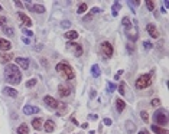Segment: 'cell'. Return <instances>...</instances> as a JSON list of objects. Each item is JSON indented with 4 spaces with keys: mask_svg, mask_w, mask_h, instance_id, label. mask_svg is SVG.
<instances>
[{
    "mask_svg": "<svg viewBox=\"0 0 169 134\" xmlns=\"http://www.w3.org/2000/svg\"><path fill=\"white\" fill-rule=\"evenodd\" d=\"M58 94H59V97L65 98V97H68V95L71 94V87H69V85H65V84H59V87H58Z\"/></svg>",
    "mask_w": 169,
    "mask_h": 134,
    "instance_id": "obj_9",
    "label": "cell"
},
{
    "mask_svg": "<svg viewBox=\"0 0 169 134\" xmlns=\"http://www.w3.org/2000/svg\"><path fill=\"white\" fill-rule=\"evenodd\" d=\"M10 49H12L10 41H7V39H4V38H0V51H1V52H7V51H10Z\"/></svg>",
    "mask_w": 169,
    "mask_h": 134,
    "instance_id": "obj_13",
    "label": "cell"
},
{
    "mask_svg": "<svg viewBox=\"0 0 169 134\" xmlns=\"http://www.w3.org/2000/svg\"><path fill=\"white\" fill-rule=\"evenodd\" d=\"M23 33L26 35V38H32V36H34V32L29 30V29H23Z\"/></svg>",
    "mask_w": 169,
    "mask_h": 134,
    "instance_id": "obj_35",
    "label": "cell"
},
{
    "mask_svg": "<svg viewBox=\"0 0 169 134\" xmlns=\"http://www.w3.org/2000/svg\"><path fill=\"white\" fill-rule=\"evenodd\" d=\"M61 26H62L64 29H67V28L71 26V22H69V20H62V22H61Z\"/></svg>",
    "mask_w": 169,
    "mask_h": 134,
    "instance_id": "obj_36",
    "label": "cell"
},
{
    "mask_svg": "<svg viewBox=\"0 0 169 134\" xmlns=\"http://www.w3.org/2000/svg\"><path fill=\"white\" fill-rule=\"evenodd\" d=\"M6 22H7V19H6L4 16H0V29H1L4 25H6Z\"/></svg>",
    "mask_w": 169,
    "mask_h": 134,
    "instance_id": "obj_37",
    "label": "cell"
},
{
    "mask_svg": "<svg viewBox=\"0 0 169 134\" xmlns=\"http://www.w3.org/2000/svg\"><path fill=\"white\" fill-rule=\"evenodd\" d=\"M153 118H155V121H156L159 125H166V124H168V117H166V114H165L163 110H156Z\"/></svg>",
    "mask_w": 169,
    "mask_h": 134,
    "instance_id": "obj_5",
    "label": "cell"
},
{
    "mask_svg": "<svg viewBox=\"0 0 169 134\" xmlns=\"http://www.w3.org/2000/svg\"><path fill=\"white\" fill-rule=\"evenodd\" d=\"M120 7H122L119 1H114V4H113V16H117V12H119Z\"/></svg>",
    "mask_w": 169,
    "mask_h": 134,
    "instance_id": "obj_28",
    "label": "cell"
},
{
    "mask_svg": "<svg viewBox=\"0 0 169 134\" xmlns=\"http://www.w3.org/2000/svg\"><path fill=\"white\" fill-rule=\"evenodd\" d=\"M56 72L61 77H64V78H67V79H74V77H75L74 69H72V67L69 65V62H67V61H61L56 65Z\"/></svg>",
    "mask_w": 169,
    "mask_h": 134,
    "instance_id": "obj_2",
    "label": "cell"
},
{
    "mask_svg": "<svg viewBox=\"0 0 169 134\" xmlns=\"http://www.w3.org/2000/svg\"><path fill=\"white\" fill-rule=\"evenodd\" d=\"M152 131H155L156 134H168V131L165 128H162L159 125H152Z\"/></svg>",
    "mask_w": 169,
    "mask_h": 134,
    "instance_id": "obj_25",
    "label": "cell"
},
{
    "mask_svg": "<svg viewBox=\"0 0 169 134\" xmlns=\"http://www.w3.org/2000/svg\"><path fill=\"white\" fill-rule=\"evenodd\" d=\"M127 128H129V131H130V133L133 131V125H132V123H127Z\"/></svg>",
    "mask_w": 169,
    "mask_h": 134,
    "instance_id": "obj_44",
    "label": "cell"
},
{
    "mask_svg": "<svg viewBox=\"0 0 169 134\" xmlns=\"http://www.w3.org/2000/svg\"><path fill=\"white\" fill-rule=\"evenodd\" d=\"M13 59V54L12 52H0V64H10V61Z\"/></svg>",
    "mask_w": 169,
    "mask_h": 134,
    "instance_id": "obj_10",
    "label": "cell"
},
{
    "mask_svg": "<svg viewBox=\"0 0 169 134\" xmlns=\"http://www.w3.org/2000/svg\"><path fill=\"white\" fill-rule=\"evenodd\" d=\"M91 75H93L94 78H97V77L101 75V72H100V67H98L97 64H94V65L91 67Z\"/></svg>",
    "mask_w": 169,
    "mask_h": 134,
    "instance_id": "obj_22",
    "label": "cell"
},
{
    "mask_svg": "<svg viewBox=\"0 0 169 134\" xmlns=\"http://www.w3.org/2000/svg\"><path fill=\"white\" fill-rule=\"evenodd\" d=\"M32 10L36 13H45V7L42 4H35V6H32Z\"/></svg>",
    "mask_w": 169,
    "mask_h": 134,
    "instance_id": "obj_27",
    "label": "cell"
},
{
    "mask_svg": "<svg viewBox=\"0 0 169 134\" xmlns=\"http://www.w3.org/2000/svg\"><path fill=\"white\" fill-rule=\"evenodd\" d=\"M78 38V32H75V30H69L65 33V39L67 41H75Z\"/></svg>",
    "mask_w": 169,
    "mask_h": 134,
    "instance_id": "obj_21",
    "label": "cell"
},
{
    "mask_svg": "<svg viewBox=\"0 0 169 134\" xmlns=\"http://www.w3.org/2000/svg\"><path fill=\"white\" fill-rule=\"evenodd\" d=\"M35 85H36V79L35 78L29 79V81L26 82V87H28V88H32V87H35Z\"/></svg>",
    "mask_w": 169,
    "mask_h": 134,
    "instance_id": "obj_31",
    "label": "cell"
},
{
    "mask_svg": "<svg viewBox=\"0 0 169 134\" xmlns=\"http://www.w3.org/2000/svg\"><path fill=\"white\" fill-rule=\"evenodd\" d=\"M17 19H19V22L22 23L23 26H26V28H31V26H32V19H31L28 14L22 13V12L17 13Z\"/></svg>",
    "mask_w": 169,
    "mask_h": 134,
    "instance_id": "obj_8",
    "label": "cell"
},
{
    "mask_svg": "<svg viewBox=\"0 0 169 134\" xmlns=\"http://www.w3.org/2000/svg\"><path fill=\"white\" fill-rule=\"evenodd\" d=\"M103 121H104V124H106V125H111V124H113V121L110 120V118H104Z\"/></svg>",
    "mask_w": 169,
    "mask_h": 134,
    "instance_id": "obj_40",
    "label": "cell"
},
{
    "mask_svg": "<svg viewBox=\"0 0 169 134\" xmlns=\"http://www.w3.org/2000/svg\"><path fill=\"white\" fill-rule=\"evenodd\" d=\"M4 81L9 82L12 85H17L22 81V74L20 69L17 68V65L15 64H7L4 67Z\"/></svg>",
    "mask_w": 169,
    "mask_h": 134,
    "instance_id": "obj_1",
    "label": "cell"
},
{
    "mask_svg": "<svg viewBox=\"0 0 169 134\" xmlns=\"http://www.w3.org/2000/svg\"><path fill=\"white\" fill-rule=\"evenodd\" d=\"M140 117H142V120H143L145 123H147V121H149V114H147L146 111H142V112H140Z\"/></svg>",
    "mask_w": 169,
    "mask_h": 134,
    "instance_id": "obj_32",
    "label": "cell"
},
{
    "mask_svg": "<svg viewBox=\"0 0 169 134\" xmlns=\"http://www.w3.org/2000/svg\"><path fill=\"white\" fill-rule=\"evenodd\" d=\"M100 49H101V54L104 55V58H111L113 54H114V49H113V45L110 42H103L101 46H100Z\"/></svg>",
    "mask_w": 169,
    "mask_h": 134,
    "instance_id": "obj_6",
    "label": "cell"
},
{
    "mask_svg": "<svg viewBox=\"0 0 169 134\" xmlns=\"http://www.w3.org/2000/svg\"><path fill=\"white\" fill-rule=\"evenodd\" d=\"M124 87H126L124 82H122V84L119 85V92H120V95H124V92H126V88H124Z\"/></svg>",
    "mask_w": 169,
    "mask_h": 134,
    "instance_id": "obj_33",
    "label": "cell"
},
{
    "mask_svg": "<svg viewBox=\"0 0 169 134\" xmlns=\"http://www.w3.org/2000/svg\"><path fill=\"white\" fill-rule=\"evenodd\" d=\"M22 41H23V43H26V45H29V43H31V39H29V38H26V36L23 38Z\"/></svg>",
    "mask_w": 169,
    "mask_h": 134,
    "instance_id": "obj_42",
    "label": "cell"
},
{
    "mask_svg": "<svg viewBox=\"0 0 169 134\" xmlns=\"http://www.w3.org/2000/svg\"><path fill=\"white\" fill-rule=\"evenodd\" d=\"M0 10H1V6H0Z\"/></svg>",
    "mask_w": 169,
    "mask_h": 134,
    "instance_id": "obj_48",
    "label": "cell"
},
{
    "mask_svg": "<svg viewBox=\"0 0 169 134\" xmlns=\"http://www.w3.org/2000/svg\"><path fill=\"white\" fill-rule=\"evenodd\" d=\"M44 102H45L46 105L49 107V108H52V110H56V108H59V101H56L54 97H51V95H45L44 97Z\"/></svg>",
    "mask_w": 169,
    "mask_h": 134,
    "instance_id": "obj_7",
    "label": "cell"
},
{
    "mask_svg": "<svg viewBox=\"0 0 169 134\" xmlns=\"http://www.w3.org/2000/svg\"><path fill=\"white\" fill-rule=\"evenodd\" d=\"M44 130H45L46 133H52L55 130V123L52 120H46L45 124H44Z\"/></svg>",
    "mask_w": 169,
    "mask_h": 134,
    "instance_id": "obj_16",
    "label": "cell"
},
{
    "mask_svg": "<svg viewBox=\"0 0 169 134\" xmlns=\"http://www.w3.org/2000/svg\"><path fill=\"white\" fill-rule=\"evenodd\" d=\"M146 30H147V33L150 35V38H153V39H158L159 38V32H158V29H156V26H155L153 23H149V25H147Z\"/></svg>",
    "mask_w": 169,
    "mask_h": 134,
    "instance_id": "obj_11",
    "label": "cell"
},
{
    "mask_svg": "<svg viewBox=\"0 0 169 134\" xmlns=\"http://www.w3.org/2000/svg\"><path fill=\"white\" fill-rule=\"evenodd\" d=\"M124 108H126V102H124L122 98H117V100H116V110L119 112H123Z\"/></svg>",
    "mask_w": 169,
    "mask_h": 134,
    "instance_id": "obj_20",
    "label": "cell"
},
{
    "mask_svg": "<svg viewBox=\"0 0 169 134\" xmlns=\"http://www.w3.org/2000/svg\"><path fill=\"white\" fill-rule=\"evenodd\" d=\"M116 88H117V87H116V84H113V82H110V81L107 82V91H109V92L116 91Z\"/></svg>",
    "mask_w": 169,
    "mask_h": 134,
    "instance_id": "obj_29",
    "label": "cell"
},
{
    "mask_svg": "<svg viewBox=\"0 0 169 134\" xmlns=\"http://www.w3.org/2000/svg\"><path fill=\"white\" fill-rule=\"evenodd\" d=\"M139 134H150V133H147L146 130H140V131H139Z\"/></svg>",
    "mask_w": 169,
    "mask_h": 134,
    "instance_id": "obj_46",
    "label": "cell"
},
{
    "mask_svg": "<svg viewBox=\"0 0 169 134\" xmlns=\"http://www.w3.org/2000/svg\"><path fill=\"white\" fill-rule=\"evenodd\" d=\"M152 74L153 72H149V74H143L140 75L139 78L136 79V88L137 89H146L152 85Z\"/></svg>",
    "mask_w": 169,
    "mask_h": 134,
    "instance_id": "obj_3",
    "label": "cell"
},
{
    "mask_svg": "<svg viewBox=\"0 0 169 134\" xmlns=\"http://www.w3.org/2000/svg\"><path fill=\"white\" fill-rule=\"evenodd\" d=\"M87 9H88V4H87V3H79V4H78V9H77V13H78V14H81V13H84Z\"/></svg>",
    "mask_w": 169,
    "mask_h": 134,
    "instance_id": "obj_26",
    "label": "cell"
},
{
    "mask_svg": "<svg viewBox=\"0 0 169 134\" xmlns=\"http://www.w3.org/2000/svg\"><path fill=\"white\" fill-rule=\"evenodd\" d=\"M1 30H3V33L6 35V36H9V38H13V36H15L13 29H12V28H9V26H3V28H1Z\"/></svg>",
    "mask_w": 169,
    "mask_h": 134,
    "instance_id": "obj_23",
    "label": "cell"
},
{
    "mask_svg": "<svg viewBox=\"0 0 169 134\" xmlns=\"http://www.w3.org/2000/svg\"><path fill=\"white\" fill-rule=\"evenodd\" d=\"M122 75H123V71L120 69V71H119V72H117V74L114 75V78H116V79H120V77H122Z\"/></svg>",
    "mask_w": 169,
    "mask_h": 134,
    "instance_id": "obj_41",
    "label": "cell"
},
{
    "mask_svg": "<svg viewBox=\"0 0 169 134\" xmlns=\"http://www.w3.org/2000/svg\"><path fill=\"white\" fill-rule=\"evenodd\" d=\"M42 121H44V120L39 118V117L34 118V120H32V127H34L35 130H41V128L44 127V123H42Z\"/></svg>",
    "mask_w": 169,
    "mask_h": 134,
    "instance_id": "obj_18",
    "label": "cell"
},
{
    "mask_svg": "<svg viewBox=\"0 0 169 134\" xmlns=\"http://www.w3.org/2000/svg\"><path fill=\"white\" fill-rule=\"evenodd\" d=\"M41 111L38 107H35V105H25V108H23V112L26 114V115H31V114H38V112Z\"/></svg>",
    "mask_w": 169,
    "mask_h": 134,
    "instance_id": "obj_15",
    "label": "cell"
},
{
    "mask_svg": "<svg viewBox=\"0 0 169 134\" xmlns=\"http://www.w3.org/2000/svg\"><path fill=\"white\" fill-rule=\"evenodd\" d=\"M97 13H101V9H100V7H93V9L90 10V13H88V14L84 17V22H88V20H91V19H93V16H94V14H97Z\"/></svg>",
    "mask_w": 169,
    "mask_h": 134,
    "instance_id": "obj_17",
    "label": "cell"
},
{
    "mask_svg": "<svg viewBox=\"0 0 169 134\" xmlns=\"http://www.w3.org/2000/svg\"><path fill=\"white\" fill-rule=\"evenodd\" d=\"M16 64L22 69H29V59L28 58H16Z\"/></svg>",
    "mask_w": 169,
    "mask_h": 134,
    "instance_id": "obj_14",
    "label": "cell"
},
{
    "mask_svg": "<svg viewBox=\"0 0 169 134\" xmlns=\"http://www.w3.org/2000/svg\"><path fill=\"white\" fill-rule=\"evenodd\" d=\"M17 134H29V127L26 124H20L17 127Z\"/></svg>",
    "mask_w": 169,
    "mask_h": 134,
    "instance_id": "obj_24",
    "label": "cell"
},
{
    "mask_svg": "<svg viewBox=\"0 0 169 134\" xmlns=\"http://www.w3.org/2000/svg\"><path fill=\"white\" fill-rule=\"evenodd\" d=\"M67 46H68V48H72V49H74V55L77 56V58L81 56V55H82V52H84V51H82V46L78 45V43H75V42H69Z\"/></svg>",
    "mask_w": 169,
    "mask_h": 134,
    "instance_id": "obj_12",
    "label": "cell"
},
{
    "mask_svg": "<svg viewBox=\"0 0 169 134\" xmlns=\"http://www.w3.org/2000/svg\"><path fill=\"white\" fill-rule=\"evenodd\" d=\"M122 25H123V28H124V33H126V36H127V39L132 41V42H136L139 35H132V29H133V26H132L130 19L124 16L123 19H122Z\"/></svg>",
    "mask_w": 169,
    "mask_h": 134,
    "instance_id": "obj_4",
    "label": "cell"
},
{
    "mask_svg": "<svg viewBox=\"0 0 169 134\" xmlns=\"http://www.w3.org/2000/svg\"><path fill=\"white\" fill-rule=\"evenodd\" d=\"M146 7L147 10H155V1H152V0L146 1Z\"/></svg>",
    "mask_w": 169,
    "mask_h": 134,
    "instance_id": "obj_30",
    "label": "cell"
},
{
    "mask_svg": "<svg viewBox=\"0 0 169 134\" xmlns=\"http://www.w3.org/2000/svg\"><path fill=\"white\" fill-rule=\"evenodd\" d=\"M152 105H153V107L160 105V100H159V98H153V100H152Z\"/></svg>",
    "mask_w": 169,
    "mask_h": 134,
    "instance_id": "obj_38",
    "label": "cell"
},
{
    "mask_svg": "<svg viewBox=\"0 0 169 134\" xmlns=\"http://www.w3.org/2000/svg\"><path fill=\"white\" fill-rule=\"evenodd\" d=\"M71 121H72V123H74V124H78V121H77V120H75V118H74V117H72V118H71Z\"/></svg>",
    "mask_w": 169,
    "mask_h": 134,
    "instance_id": "obj_47",
    "label": "cell"
},
{
    "mask_svg": "<svg viewBox=\"0 0 169 134\" xmlns=\"http://www.w3.org/2000/svg\"><path fill=\"white\" fill-rule=\"evenodd\" d=\"M127 3L130 4V9H132L133 12H135V6H137V4H139V1H127Z\"/></svg>",
    "mask_w": 169,
    "mask_h": 134,
    "instance_id": "obj_39",
    "label": "cell"
},
{
    "mask_svg": "<svg viewBox=\"0 0 169 134\" xmlns=\"http://www.w3.org/2000/svg\"><path fill=\"white\" fill-rule=\"evenodd\" d=\"M15 4H16L17 7H23V4H22V3H20V1H15Z\"/></svg>",
    "mask_w": 169,
    "mask_h": 134,
    "instance_id": "obj_45",
    "label": "cell"
},
{
    "mask_svg": "<svg viewBox=\"0 0 169 134\" xmlns=\"http://www.w3.org/2000/svg\"><path fill=\"white\" fill-rule=\"evenodd\" d=\"M95 94H97V92H95V89H91V92H90V97H91V98H94V97H95Z\"/></svg>",
    "mask_w": 169,
    "mask_h": 134,
    "instance_id": "obj_43",
    "label": "cell"
},
{
    "mask_svg": "<svg viewBox=\"0 0 169 134\" xmlns=\"http://www.w3.org/2000/svg\"><path fill=\"white\" fill-rule=\"evenodd\" d=\"M3 92H4L6 95H9L10 98H16V97H17V91L15 88H10V87H6V88L3 89Z\"/></svg>",
    "mask_w": 169,
    "mask_h": 134,
    "instance_id": "obj_19",
    "label": "cell"
},
{
    "mask_svg": "<svg viewBox=\"0 0 169 134\" xmlns=\"http://www.w3.org/2000/svg\"><path fill=\"white\" fill-rule=\"evenodd\" d=\"M143 48H145L146 51H149V49H152V48H153V45L150 43L149 41H145V42H143Z\"/></svg>",
    "mask_w": 169,
    "mask_h": 134,
    "instance_id": "obj_34",
    "label": "cell"
}]
</instances>
